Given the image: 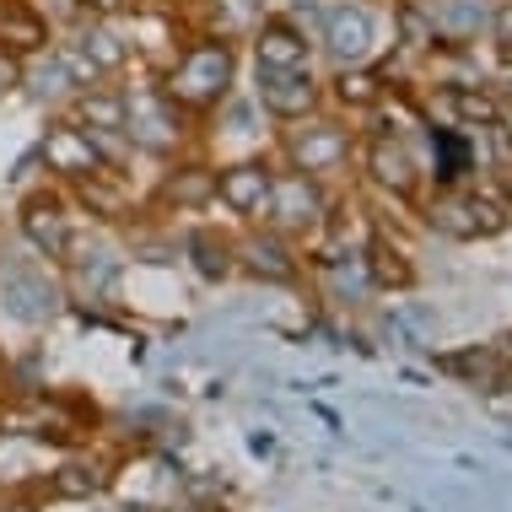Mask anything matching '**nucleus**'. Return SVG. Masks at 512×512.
Returning <instances> with one entry per match:
<instances>
[{"label":"nucleus","mask_w":512,"mask_h":512,"mask_svg":"<svg viewBox=\"0 0 512 512\" xmlns=\"http://www.w3.org/2000/svg\"><path fill=\"white\" fill-rule=\"evenodd\" d=\"M227 87H232V44H221V38L195 44L168 76V98L184 108H211L227 98Z\"/></svg>","instance_id":"obj_1"},{"label":"nucleus","mask_w":512,"mask_h":512,"mask_svg":"<svg viewBox=\"0 0 512 512\" xmlns=\"http://www.w3.org/2000/svg\"><path fill=\"white\" fill-rule=\"evenodd\" d=\"M124 135L146 151H173L184 141V119H178V103L168 92H151V87H135L124 92Z\"/></svg>","instance_id":"obj_2"},{"label":"nucleus","mask_w":512,"mask_h":512,"mask_svg":"<svg viewBox=\"0 0 512 512\" xmlns=\"http://www.w3.org/2000/svg\"><path fill=\"white\" fill-rule=\"evenodd\" d=\"M512 221V200L502 195H480V189H459V195L432 205V227L448 238H491Z\"/></svg>","instance_id":"obj_3"},{"label":"nucleus","mask_w":512,"mask_h":512,"mask_svg":"<svg viewBox=\"0 0 512 512\" xmlns=\"http://www.w3.org/2000/svg\"><path fill=\"white\" fill-rule=\"evenodd\" d=\"M0 297H6L11 318H22V324H44V318L54 313V286L49 275L33 265V259H6L0 265Z\"/></svg>","instance_id":"obj_4"},{"label":"nucleus","mask_w":512,"mask_h":512,"mask_svg":"<svg viewBox=\"0 0 512 512\" xmlns=\"http://www.w3.org/2000/svg\"><path fill=\"white\" fill-rule=\"evenodd\" d=\"M38 157L49 162V173H60V178H92V173H103V157H98V146H92V135L81 130V124H49V135L38 141Z\"/></svg>","instance_id":"obj_5"},{"label":"nucleus","mask_w":512,"mask_h":512,"mask_svg":"<svg viewBox=\"0 0 512 512\" xmlns=\"http://www.w3.org/2000/svg\"><path fill=\"white\" fill-rule=\"evenodd\" d=\"M259 211H270L275 227H313L324 216V195H318L313 173H286V178H270V195Z\"/></svg>","instance_id":"obj_6"},{"label":"nucleus","mask_w":512,"mask_h":512,"mask_svg":"<svg viewBox=\"0 0 512 512\" xmlns=\"http://www.w3.org/2000/svg\"><path fill=\"white\" fill-rule=\"evenodd\" d=\"M286 151H292L297 173H329L351 157V135H345L340 124H313V130H297Z\"/></svg>","instance_id":"obj_7"},{"label":"nucleus","mask_w":512,"mask_h":512,"mask_svg":"<svg viewBox=\"0 0 512 512\" xmlns=\"http://www.w3.org/2000/svg\"><path fill=\"white\" fill-rule=\"evenodd\" d=\"M259 103L275 119H302L318 103L313 71H259Z\"/></svg>","instance_id":"obj_8"},{"label":"nucleus","mask_w":512,"mask_h":512,"mask_svg":"<svg viewBox=\"0 0 512 512\" xmlns=\"http://www.w3.org/2000/svg\"><path fill=\"white\" fill-rule=\"evenodd\" d=\"M22 232H27V243H33L44 259H65V254H71V227H65L60 200H49V195H33L22 205Z\"/></svg>","instance_id":"obj_9"},{"label":"nucleus","mask_w":512,"mask_h":512,"mask_svg":"<svg viewBox=\"0 0 512 512\" xmlns=\"http://www.w3.org/2000/svg\"><path fill=\"white\" fill-rule=\"evenodd\" d=\"M324 49L335 54L340 65L367 60V49H372V17H367L362 6H340V11H329V17H324Z\"/></svg>","instance_id":"obj_10"},{"label":"nucleus","mask_w":512,"mask_h":512,"mask_svg":"<svg viewBox=\"0 0 512 512\" xmlns=\"http://www.w3.org/2000/svg\"><path fill=\"white\" fill-rule=\"evenodd\" d=\"M259 71H308V38L292 22H265L254 38Z\"/></svg>","instance_id":"obj_11"},{"label":"nucleus","mask_w":512,"mask_h":512,"mask_svg":"<svg viewBox=\"0 0 512 512\" xmlns=\"http://www.w3.org/2000/svg\"><path fill=\"white\" fill-rule=\"evenodd\" d=\"M0 44L6 54H38L49 44V27L38 17V6L27 0H0Z\"/></svg>","instance_id":"obj_12"},{"label":"nucleus","mask_w":512,"mask_h":512,"mask_svg":"<svg viewBox=\"0 0 512 512\" xmlns=\"http://www.w3.org/2000/svg\"><path fill=\"white\" fill-rule=\"evenodd\" d=\"M216 195L227 200L238 216L259 211V205H265V195H270V173H265V162H238V168H227V173L216 178Z\"/></svg>","instance_id":"obj_13"},{"label":"nucleus","mask_w":512,"mask_h":512,"mask_svg":"<svg viewBox=\"0 0 512 512\" xmlns=\"http://www.w3.org/2000/svg\"><path fill=\"white\" fill-rule=\"evenodd\" d=\"M367 168H372V178H378L383 189H394V195H410L415 189V157L405 146H394L389 135L367 151Z\"/></svg>","instance_id":"obj_14"},{"label":"nucleus","mask_w":512,"mask_h":512,"mask_svg":"<svg viewBox=\"0 0 512 512\" xmlns=\"http://www.w3.org/2000/svg\"><path fill=\"white\" fill-rule=\"evenodd\" d=\"M243 259H248V270L265 275V281H292L297 275V265H292V254H286L281 238H248Z\"/></svg>","instance_id":"obj_15"},{"label":"nucleus","mask_w":512,"mask_h":512,"mask_svg":"<svg viewBox=\"0 0 512 512\" xmlns=\"http://www.w3.org/2000/svg\"><path fill=\"white\" fill-rule=\"evenodd\" d=\"M491 17H486V6L480 0H448L442 6V17H432V27H437V38H469V33H480Z\"/></svg>","instance_id":"obj_16"},{"label":"nucleus","mask_w":512,"mask_h":512,"mask_svg":"<svg viewBox=\"0 0 512 512\" xmlns=\"http://www.w3.org/2000/svg\"><path fill=\"white\" fill-rule=\"evenodd\" d=\"M211 195H216V173H205V168H184L162 184V200L168 205H205Z\"/></svg>","instance_id":"obj_17"},{"label":"nucleus","mask_w":512,"mask_h":512,"mask_svg":"<svg viewBox=\"0 0 512 512\" xmlns=\"http://www.w3.org/2000/svg\"><path fill=\"white\" fill-rule=\"evenodd\" d=\"M448 108H453L464 124H480V130H491V124L502 119V103H496L491 92H475V87H453V92H448Z\"/></svg>","instance_id":"obj_18"},{"label":"nucleus","mask_w":512,"mask_h":512,"mask_svg":"<svg viewBox=\"0 0 512 512\" xmlns=\"http://www.w3.org/2000/svg\"><path fill=\"white\" fill-rule=\"evenodd\" d=\"M367 281H378V286H405V281H410L405 254H399L394 243L372 238V248H367Z\"/></svg>","instance_id":"obj_19"},{"label":"nucleus","mask_w":512,"mask_h":512,"mask_svg":"<svg viewBox=\"0 0 512 512\" xmlns=\"http://www.w3.org/2000/svg\"><path fill=\"white\" fill-rule=\"evenodd\" d=\"M76 49L87 54V60L98 65L103 76H108V71H119V65H124V44H119V33H114V27H87Z\"/></svg>","instance_id":"obj_20"},{"label":"nucleus","mask_w":512,"mask_h":512,"mask_svg":"<svg viewBox=\"0 0 512 512\" xmlns=\"http://www.w3.org/2000/svg\"><path fill=\"white\" fill-rule=\"evenodd\" d=\"M22 87H33L38 98H65V92H71L76 81H71V71H65L60 54H49V60H38L33 71H22Z\"/></svg>","instance_id":"obj_21"},{"label":"nucleus","mask_w":512,"mask_h":512,"mask_svg":"<svg viewBox=\"0 0 512 512\" xmlns=\"http://www.w3.org/2000/svg\"><path fill=\"white\" fill-rule=\"evenodd\" d=\"M394 22H399V44H405V49H432V44H437L432 17H426L421 6H410V0L394 11Z\"/></svg>","instance_id":"obj_22"},{"label":"nucleus","mask_w":512,"mask_h":512,"mask_svg":"<svg viewBox=\"0 0 512 512\" xmlns=\"http://www.w3.org/2000/svg\"><path fill=\"white\" fill-rule=\"evenodd\" d=\"M81 119H87L92 130H124V103L114 92H87V98H81Z\"/></svg>","instance_id":"obj_23"},{"label":"nucleus","mask_w":512,"mask_h":512,"mask_svg":"<svg viewBox=\"0 0 512 512\" xmlns=\"http://www.w3.org/2000/svg\"><path fill=\"white\" fill-rule=\"evenodd\" d=\"M464 173H469V146L459 135H437V178L442 184H459Z\"/></svg>","instance_id":"obj_24"},{"label":"nucleus","mask_w":512,"mask_h":512,"mask_svg":"<svg viewBox=\"0 0 512 512\" xmlns=\"http://www.w3.org/2000/svg\"><path fill=\"white\" fill-rule=\"evenodd\" d=\"M189 254H195L200 275H227V270H232V259H227V243H216L211 232H195V238H189Z\"/></svg>","instance_id":"obj_25"},{"label":"nucleus","mask_w":512,"mask_h":512,"mask_svg":"<svg viewBox=\"0 0 512 512\" xmlns=\"http://www.w3.org/2000/svg\"><path fill=\"white\" fill-rule=\"evenodd\" d=\"M76 275H81V292H92V297H108V292H114V281H119V259L98 254V259H87V265H81Z\"/></svg>","instance_id":"obj_26"},{"label":"nucleus","mask_w":512,"mask_h":512,"mask_svg":"<svg viewBox=\"0 0 512 512\" xmlns=\"http://www.w3.org/2000/svg\"><path fill=\"white\" fill-rule=\"evenodd\" d=\"M335 92H340V103L367 108V103H378V76H372V71H345L335 81Z\"/></svg>","instance_id":"obj_27"},{"label":"nucleus","mask_w":512,"mask_h":512,"mask_svg":"<svg viewBox=\"0 0 512 512\" xmlns=\"http://www.w3.org/2000/svg\"><path fill=\"white\" fill-rule=\"evenodd\" d=\"M54 54H60V60H65V71H71V81H76V87H98V65H92L87 60V54H81L76 44H60V49H54Z\"/></svg>","instance_id":"obj_28"},{"label":"nucleus","mask_w":512,"mask_h":512,"mask_svg":"<svg viewBox=\"0 0 512 512\" xmlns=\"http://www.w3.org/2000/svg\"><path fill=\"white\" fill-rule=\"evenodd\" d=\"M103 486V475H98V469H60V480H54V491H60V496H87V491H98Z\"/></svg>","instance_id":"obj_29"},{"label":"nucleus","mask_w":512,"mask_h":512,"mask_svg":"<svg viewBox=\"0 0 512 512\" xmlns=\"http://www.w3.org/2000/svg\"><path fill=\"white\" fill-rule=\"evenodd\" d=\"M254 22V0H216V27L221 33H238Z\"/></svg>","instance_id":"obj_30"},{"label":"nucleus","mask_w":512,"mask_h":512,"mask_svg":"<svg viewBox=\"0 0 512 512\" xmlns=\"http://www.w3.org/2000/svg\"><path fill=\"white\" fill-rule=\"evenodd\" d=\"M448 372H464V378H491V351H469V356H448L442 362Z\"/></svg>","instance_id":"obj_31"},{"label":"nucleus","mask_w":512,"mask_h":512,"mask_svg":"<svg viewBox=\"0 0 512 512\" xmlns=\"http://www.w3.org/2000/svg\"><path fill=\"white\" fill-rule=\"evenodd\" d=\"M17 87H22V60L0 49V98H6V92H17Z\"/></svg>","instance_id":"obj_32"},{"label":"nucleus","mask_w":512,"mask_h":512,"mask_svg":"<svg viewBox=\"0 0 512 512\" xmlns=\"http://www.w3.org/2000/svg\"><path fill=\"white\" fill-rule=\"evenodd\" d=\"M491 33H496V44L512 49V0H502V6L491 11Z\"/></svg>","instance_id":"obj_33"},{"label":"nucleus","mask_w":512,"mask_h":512,"mask_svg":"<svg viewBox=\"0 0 512 512\" xmlns=\"http://www.w3.org/2000/svg\"><path fill=\"white\" fill-rule=\"evenodd\" d=\"M44 11L54 22H76L81 17V0H44ZM44 11H38V17H44Z\"/></svg>","instance_id":"obj_34"},{"label":"nucleus","mask_w":512,"mask_h":512,"mask_svg":"<svg viewBox=\"0 0 512 512\" xmlns=\"http://www.w3.org/2000/svg\"><path fill=\"white\" fill-rule=\"evenodd\" d=\"M81 11H124V0H81Z\"/></svg>","instance_id":"obj_35"},{"label":"nucleus","mask_w":512,"mask_h":512,"mask_svg":"<svg viewBox=\"0 0 512 512\" xmlns=\"http://www.w3.org/2000/svg\"><path fill=\"white\" fill-rule=\"evenodd\" d=\"M0 512H33V507H22V502H11V507H0Z\"/></svg>","instance_id":"obj_36"},{"label":"nucleus","mask_w":512,"mask_h":512,"mask_svg":"<svg viewBox=\"0 0 512 512\" xmlns=\"http://www.w3.org/2000/svg\"><path fill=\"white\" fill-rule=\"evenodd\" d=\"M297 6H302V11H313V6H318V0H297Z\"/></svg>","instance_id":"obj_37"}]
</instances>
